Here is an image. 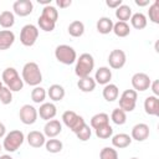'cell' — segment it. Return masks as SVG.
<instances>
[{
	"instance_id": "6da1fadb",
	"label": "cell",
	"mask_w": 159,
	"mask_h": 159,
	"mask_svg": "<svg viewBox=\"0 0 159 159\" xmlns=\"http://www.w3.org/2000/svg\"><path fill=\"white\" fill-rule=\"evenodd\" d=\"M21 78L24 83L36 87L42 82V73L36 62H26L21 71Z\"/></svg>"
},
{
	"instance_id": "7a4b0ae2",
	"label": "cell",
	"mask_w": 159,
	"mask_h": 159,
	"mask_svg": "<svg viewBox=\"0 0 159 159\" xmlns=\"http://www.w3.org/2000/svg\"><path fill=\"white\" fill-rule=\"evenodd\" d=\"M93 70H94V58L91 53L84 52L80 55V57H77L76 66H75V73L78 78L91 76V72Z\"/></svg>"
},
{
	"instance_id": "3957f363",
	"label": "cell",
	"mask_w": 159,
	"mask_h": 159,
	"mask_svg": "<svg viewBox=\"0 0 159 159\" xmlns=\"http://www.w3.org/2000/svg\"><path fill=\"white\" fill-rule=\"evenodd\" d=\"M1 78H2V83L5 84V87H7L11 92H19L24 87V81L20 77L17 70L14 67H6L2 71Z\"/></svg>"
},
{
	"instance_id": "277c9868",
	"label": "cell",
	"mask_w": 159,
	"mask_h": 159,
	"mask_svg": "<svg viewBox=\"0 0 159 159\" xmlns=\"http://www.w3.org/2000/svg\"><path fill=\"white\" fill-rule=\"evenodd\" d=\"M25 140V134L20 130V129H14L10 130L5 137H4V142H2V148L9 152V153H14L16 152L24 143Z\"/></svg>"
},
{
	"instance_id": "5b68a950",
	"label": "cell",
	"mask_w": 159,
	"mask_h": 159,
	"mask_svg": "<svg viewBox=\"0 0 159 159\" xmlns=\"http://www.w3.org/2000/svg\"><path fill=\"white\" fill-rule=\"evenodd\" d=\"M55 57L63 65H72L77 60V52L72 46L62 43L55 48Z\"/></svg>"
},
{
	"instance_id": "8992f818",
	"label": "cell",
	"mask_w": 159,
	"mask_h": 159,
	"mask_svg": "<svg viewBox=\"0 0 159 159\" xmlns=\"http://www.w3.org/2000/svg\"><path fill=\"white\" fill-rule=\"evenodd\" d=\"M39 37V29L37 26L32 25V24H27L25 26H22L21 31H20V42L26 46V47H31L35 45V42L37 41Z\"/></svg>"
},
{
	"instance_id": "52a82bcc",
	"label": "cell",
	"mask_w": 159,
	"mask_h": 159,
	"mask_svg": "<svg viewBox=\"0 0 159 159\" xmlns=\"http://www.w3.org/2000/svg\"><path fill=\"white\" fill-rule=\"evenodd\" d=\"M137 98H138V92L134 89H125L119 97V108L122 111L127 112H133L137 104Z\"/></svg>"
},
{
	"instance_id": "ba28073f",
	"label": "cell",
	"mask_w": 159,
	"mask_h": 159,
	"mask_svg": "<svg viewBox=\"0 0 159 159\" xmlns=\"http://www.w3.org/2000/svg\"><path fill=\"white\" fill-rule=\"evenodd\" d=\"M62 122L73 133H76L83 124H86L83 117L82 116H78L73 111H66V112H63V114H62Z\"/></svg>"
},
{
	"instance_id": "9c48e42d",
	"label": "cell",
	"mask_w": 159,
	"mask_h": 159,
	"mask_svg": "<svg viewBox=\"0 0 159 159\" xmlns=\"http://www.w3.org/2000/svg\"><path fill=\"white\" fill-rule=\"evenodd\" d=\"M132 87L135 92H144L147 89H149L150 87V83H152V80L150 77L144 73V72H137L132 76Z\"/></svg>"
},
{
	"instance_id": "30bf717a",
	"label": "cell",
	"mask_w": 159,
	"mask_h": 159,
	"mask_svg": "<svg viewBox=\"0 0 159 159\" xmlns=\"http://www.w3.org/2000/svg\"><path fill=\"white\" fill-rule=\"evenodd\" d=\"M37 117H39V113H37V109L34 106H31V104H24L20 108L19 118H20V120L24 124H26V125L34 124L37 120Z\"/></svg>"
},
{
	"instance_id": "8fae6325",
	"label": "cell",
	"mask_w": 159,
	"mask_h": 159,
	"mask_svg": "<svg viewBox=\"0 0 159 159\" xmlns=\"http://www.w3.org/2000/svg\"><path fill=\"white\" fill-rule=\"evenodd\" d=\"M127 62V56H125V52L123 50H119V48H116V50H112L108 55V63H109V67L113 68V70H120L122 67H124Z\"/></svg>"
},
{
	"instance_id": "7c38bea8",
	"label": "cell",
	"mask_w": 159,
	"mask_h": 159,
	"mask_svg": "<svg viewBox=\"0 0 159 159\" xmlns=\"http://www.w3.org/2000/svg\"><path fill=\"white\" fill-rule=\"evenodd\" d=\"M12 12L14 15H17L20 17H25L30 15L34 10V4L31 0H16L12 4Z\"/></svg>"
},
{
	"instance_id": "4fadbf2b",
	"label": "cell",
	"mask_w": 159,
	"mask_h": 159,
	"mask_svg": "<svg viewBox=\"0 0 159 159\" xmlns=\"http://www.w3.org/2000/svg\"><path fill=\"white\" fill-rule=\"evenodd\" d=\"M150 134L149 130V125L145 123H137L130 132V138L132 140H137V142H144L145 139H148Z\"/></svg>"
},
{
	"instance_id": "5bb4252c",
	"label": "cell",
	"mask_w": 159,
	"mask_h": 159,
	"mask_svg": "<svg viewBox=\"0 0 159 159\" xmlns=\"http://www.w3.org/2000/svg\"><path fill=\"white\" fill-rule=\"evenodd\" d=\"M37 113H39V116H40L41 119H43V120L47 122V120H51V119H53L56 117V114H57V107L52 102H43L40 106V108L37 109Z\"/></svg>"
},
{
	"instance_id": "9a60e30c",
	"label": "cell",
	"mask_w": 159,
	"mask_h": 159,
	"mask_svg": "<svg viewBox=\"0 0 159 159\" xmlns=\"http://www.w3.org/2000/svg\"><path fill=\"white\" fill-rule=\"evenodd\" d=\"M62 132V124L58 119H51L47 120L43 127V134L47 138H56Z\"/></svg>"
},
{
	"instance_id": "2e32d148",
	"label": "cell",
	"mask_w": 159,
	"mask_h": 159,
	"mask_svg": "<svg viewBox=\"0 0 159 159\" xmlns=\"http://www.w3.org/2000/svg\"><path fill=\"white\" fill-rule=\"evenodd\" d=\"M111 80H112V70L107 66H102L96 70V73H94V81L96 83H99V84H108L111 83Z\"/></svg>"
},
{
	"instance_id": "e0dca14e",
	"label": "cell",
	"mask_w": 159,
	"mask_h": 159,
	"mask_svg": "<svg viewBox=\"0 0 159 159\" xmlns=\"http://www.w3.org/2000/svg\"><path fill=\"white\" fill-rule=\"evenodd\" d=\"M26 140H27L30 147H32V148H41L46 143V137L40 130H31L27 134Z\"/></svg>"
},
{
	"instance_id": "ac0fdd59",
	"label": "cell",
	"mask_w": 159,
	"mask_h": 159,
	"mask_svg": "<svg viewBox=\"0 0 159 159\" xmlns=\"http://www.w3.org/2000/svg\"><path fill=\"white\" fill-rule=\"evenodd\" d=\"M15 42V34L11 30H0V51L9 50Z\"/></svg>"
},
{
	"instance_id": "d6986e66",
	"label": "cell",
	"mask_w": 159,
	"mask_h": 159,
	"mask_svg": "<svg viewBox=\"0 0 159 159\" xmlns=\"http://www.w3.org/2000/svg\"><path fill=\"white\" fill-rule=\"evenodd\" d=\"M144 111L149 116L159 114V98L155 96H148L144 99Z\"/></svg>"
},
{
	"instance_id": "ffe728a7",
	"label": "cell",
	"mask_w": 159,
	"mask_h": 159,
	"mask_svg": "<svg viewBox=\"0 0 159 159\" xmlns=\"http://www.w3.org/2000/svg\"><path fill=\"white\" fill-rule=\"evenodd\" d=\"M132 143V138L127 133H118L112 135V145L117 149H124L129 147Z\"/></svg>"
},
{
	"instance_id": "44dd1931",
	"label": "cell",
	"mask_w": 159,
	"mask_h": 159,
	"mask_svg": "<svg viewBox=\"0 0 159 159\" xmlns=\"http://www.w3.org/2000/svg\"><path fill=\"white\" fill-rule=\"evenodd\" d=\"M113 20L111 17H107V16H102L97 20L96 22V29L99 34L102 35H107L109 32H112L113 30Z\"/></svg>"
},
{
	"instance_id": "7402d4cb",
	"label": "cell",
	"mask_w": 159,
	"mask_h": 159,
	"mask_svg": "<svg viewBox=\"0 0 159 159\" xmlns=\"http://www.w3.org/2000/svg\"><path fill=\"white\" fill-rule=\"evenodd\" d=\"M102 94H103V98L107 102H114L119 97V88L114 83H108L103 87Z\"/></svg>"
},
{
	"instance_id": "603a6c76",
	"label": "cell",
	"mask_w": 159,
	"mask_h": 159,
	"mask_svg": "<svg viewBox=\"0 0 159 159\" xmlns=\"http://www.w3.org/2000/svg\"><path fill=\"white\" fill-rule=\"evenodd\" d=\"M65 94H66V91H65L63 86L57 84V83L51 84V86H50V88L47 89V96H48V97H50V99H51V101H53V102L62 101V99H63V97H65Z\"/></svg>"
},
{
	"instance_id": "cb8c5ba5",
	"label": "cell",
	"mask_w": 159,
	"mask_h": 159,
	"mask_svg": "<svg viewBox=\"0 0 159 159\" xmlns=\"http://www.w3.org/2000/svg\"><path fill=\"white\" fill-rule=\"evenodd\" d=\"M96 84H97V83H96L94 78H92L91 76L80 78L78 82H77V87H78V89L82 91V92H84V93H89V92L94 91Z\"/></svg>"
},
{
	"instance_id": "d4e9b609",
	"label": "cell",
	"mask_w": 159,
	"mask_h": 159,
	"mask_svg": "<svg viewBox=\"0 0 159 159\" xmlns=\"http://www.w3.org/2000/svg\"><path fill=\"white\" fill-rule=\"evenodd\" d=\"M89 124H91V128H93V129H97L99 127L109 124V116L107 113H103V112L102 113H97L91 118Z\"/></svg>"
},
{
	"instance_id": "484cf974",
	"label": "cell",
	"mask_w": 159,
	"mask_h": 159,
	"mask_svg": "<svg viewBox=\"0 0 159 159\" xmlns=\"http://www.w3.org/2000/svg\"><path fill=\"white\" fill-rule=\"evenodd\" d=\"M130 24L135 30H143L147 26L148 20L144 14L135 12V14H132V16H130Z\"/></svg>"
},
{
	"instance_id": "4316f807",
	"label": "cell",
	"mask_w": 159,
	"mask_h": 159,
	"mask_svg": "<svg viewBox=\"0 0 159 159\" xmlns=\"http://www.w3.org/2000/svg\"><path fill=\"white\" fill-rule=\"evenodd\" d=\"M67 31L72 37H81L84 34V24L80 20H75L68 25Z\"/></svg>"
},
{
	"instance_id": "83f0119b",
	"label": "cell",
	"mask_w": 159,
	"mask_h": 159,
	"mask_svg": "<svg viewBox=\"0 0 159 159\" xmlns=\"http://www.w3.org/2000/svg\"><path fill=\"white\" fill-rule=\"evenodd\" d=\"M15 24V15L12 11H9V10H5L0 14V26L4 27L5 30L12 27Z\"/></svg>"
},
{
	"instance_id": "f1b7e54d",
	"label": "cell",
	"mask_w": 159,
	"mask_h": 159,
	"mask_svg": "<svg viewBox=\"0 0 159 159\" xmlns=\"http://www.w3.org/2000/svg\"><path fill=\"white\" fill-rule=\"evenodd\" d=\"M112 32H114V35L118 36V37H127L130 34V27H129L128 22L117 21L116 24H113Z\"/></svg>"
},
{
	"instance_id": "f546056e",
	"label": "cell",
	"mask_w": 159,
	"mask_h": 159,
	"mask_svg": "<svg viewBox=\"0 0 159 159\" xmlns=\"http://www.w3.org/2000/svg\"><path fill=\"white\" fill-rule=\"evenodd\" d=\"M130 16H132V9H130V6H128L125 4H122L119 7L116 9V17L118 19V21L127 22L128 20H130Z\"/></svg>"
},
{
	"instance_id": "4dcf8cb0",
	"label": "cell",
	"mask_w": 159,
	"mask_h": 159,
	"mask_svg": "<svg viewBox=\"0 0 159 159\" xmlns=\"http://www.w3.org/2000/svg\"><path fill=\"white\" fill-rule=\"evenodd\" d=\"M46 96H47V92L43 87L41 86H36L34 87V89L31 91V99L34 103H37V104H42L46 99Z\"/></svg>"
},
{
	"instance_id": "1f68e13d",
	"label": "cell",
	"mask_w": 159,
	"mask_h": 159,
	"mask_svg": "<svg viewBox=\"0 0 159 159\" xmlns=\"http://www.w3.org/2000/svg\"><path fill=\"white\" fill-rule=\"evenodd\" d=\"M45 148L48 153H52V154H56V153H60L63 148V143L60 140V139H56V138H50L46 140L45 143Z\"/></svg>"
},
{
	"instance_id": "d6a6232c",
	"label": "cell",
	"mask_w": 159,
	"mask_h": 159,
	"mask_svg": "<svg viewBox=\"0 0 159 159\" xmlns=\"http://www.w3.org/2000/svg\"><path fill=\"white\" fill-rule=\"evenodd\" d=\"M111 119L114 124L117 125H123L125 122H127V113L124 111H122L119 107L118 108H114L112 111V114H111Z\"/></svg>"
},
{
	"instance_id": "836d02e7",
	"label": "cell",
	"mask_w": 159,
	"mask_h": 159,
	"mask_svg": "<svg viewBox=\"0 0 159 159\" xmlns=\"http://www.w3.org/2000/svg\"><path fill=\"white\" fill-rule=\"evenodd\" d=\"M41 16H43V17H46V19H48V20H51V21H53L56 24V21L58 20V10L52 5L43 6Z\"/></svg>"
},
{
	"instance_id": "e575fe53",
	"label": "cell",
	"mask_w": 159,
	"mask_h": 159,
	"mask_svg": "<svg viewBox=\"0 0 159 159\" xmlns=\"http://www.w3.org/2000/svg\"><path fill=\"white\" fill-rule=\"evenodd\" d=\"M148 16L153 24H159V0H154V2L149 5Z\"/></svg>"
},
{
	"instance_id": "d590c367",
	"label": "cell",
	"mask_w": 159,
	"mask_h": 159,
	"mask_svg": "<svg viewBox=\"0 0 159 159\" xmlns=\"http://www.w3.org/2000/svg\"><path fill=\"white\" fill-rule=\"evenodd\" d=\"M37 25H39V27H40L42 31H45V32H51V31H53V30H55V26H56V24H55L53 21H51V20H48V19L41 16V15H40L39 19H37Z\"/></svg>"
},
{
	"instance_id": "8d00e7d4",
	"label": "cell",
	"mask_w": 159,
	"mask_h": 159,
	"mask_svg": "<svg viewBox=\"0 0 159 159\" xmlns=\"http://www.w3.org/2000/svg\"><path fill=\"white\" fill-rule=\"evenodd\" d=\"M94 132H96L97 138H99V139H109L113 135V128L109 124H106L103 127H99V128L94 129Z\"/></svg>"
},
{
	"instance_id": "74e56055",
	"label": "cell",
	"mask_w": 159,
	"mask_h": 159,
	"mask_svg": "<svg viewBox=\"0 0 159 159\" xmlns=\"http://www.w3.org/2000/svg\"><path fill=\"white\" fill-rule=\"evenodd\" d=\"M75 134H76V137H77L81 142H87V140H89L91 137H92V129H91L89 125L83 124Z\"/></svg>"
},
{
	"instance_id": "f35d334b",
	"label": "cell",
	"mask_w": 159,
	"mask_h": 159,
	"mask_svg": "<svg viewBox=\"0 0 159 159\" xmlns=\"http://www.w3.org/2000/svg\"><path fill=\"white\" fill-rule=\"evenodd\" d=\"M99 159H118V152L112 147H104L99 152Z\"/></svg>"
},
{
	"instance_id": "ab89813d",
	"label": "cell",
	"mask_w": 159,
	"mask_h": 159,
	"mask_svg": "<svg viewBox=\"0 0 159 159\" xmlns=\"http://www.w3.org/2000/svg\"><path fill=\"white\" fill-rule=\"evenodd\" d=\"M0 102L2 104H10L12 102V92L7 88V87H2L1 91H0Z\"/></svg>"
},
{
	"instance_id": "60d3db41",
	"label": "cell",
	"mask_w": 159,
	"mask_h": 159,
	"mask_svg": "<svg viewBox=\"0 0 159 159\" xmlns=\"http://www.w3.org/2000/svg\"><path fill=\"white\" fill-rule=\"evenodd\" d=\"M123 4L122 0H106V5L111 9H117Z\"/></svg>"
},
{
	"instance_id": "b9f144b4",
	"label": "cell",
	"mask_w": 159,
	"mask_h": 159,
	"mask_svg": "<svg viewBox=\"0 0 159 159\" xmlns=\"http://www.w3.org/2000/svg\"><path fill=\"white\" fill-rule=\"evenodd\" d=\"M152 91H153V96H155V97H158L159 96V81L158 80H155V81H153L152 83H150V87H149Z\"/></svg>"
},
{
	"instance_id": "7bdbcfd3",
	"label": "cell",
	"mask_w": 159,
	"mask_h": 159,
	"mask_svg": "<svg viewBox=\"0 0 159 159\" xmlns=\"http://www.w3.org/2000/svg\"><path fill=\"white\" fill-rule=\"evenodd\" d=\"M71 4H72V0H56V5L60 9H66L71 6Z\"/></svg>"
},
{
	"instance_id": "ee69618b",
	"label": "cell",
	"mask_w": 159,
	"mask_h": 159,
	"mask_svg": "<svg viewBox=\"0 0 159 159\" xmlns=\"http://www.w3.org/2000/svg\"><path fill=\"white\" fill-rule=\"evenodd\" d=\"M134 2H135V5H138V6H147V5H150V1H149V0H135Z\"/></svg>"
},
{
	"instance_id": "f6af8a7d",
	"label": "cell",
	"mask_w": 159,
	"mask_h": 159,
	"mask_svg": "<svg viewBox=\"0 0 159 159\" xmlns=\"http://www.w3.org/2000/svg\"><path fill=\"white\" fill-rule=\"evenodd\" d=\"M6 135V127L4 123L0 122V138H4Z\"/></svg>"
},
{
	"instance_id": "bcb514c9",
	"label": "cell",
	"mask_w": 159,
	"mask_h": 159,
	"mask_svg": "<svg viewBox=\"0 0 159 159\" xmlns=\"http://www.w3.org/2000/svg\"><path fill=\"white\" fill-rule=\"evenodd\" d=\"M37 1H39V4H42V5H45V6L51 5V0H37Z\"/></svg>"
},
{
	"instance_id": "7dc6e473",
	"label": "cell",
	"mask_w": 159,
	"mask_h": 159,
	"mask_svg": "<svg viewBox=\"0 0 159 159\" xmlns=\"http://www.w3.org/2000/svg\"><path fill=\"white\" fill-rule=\"evenodd\" d=\"M0 159H12V157L9 154H4V155H0Z\"/></svg>"
},
{
	"instance_id": "c3c4849f",
	"label": "cell",
	"mask_w": 159,
	"mask_h": 159,
	"mask_svg": "<svg viewBox=\"0 0 159 159\" xmlns=\"http://www.w3.org/2000/svg\"><path fill=\"white\" fill-rule=\"evenodd\" d=\"M2 87H4V83H2V81H0V91H1Z\"/></svg>"
},
{
	"instance_id": "681fc988",
	"label": "cell",
	"mask_w": 159,
	"mask_h": 159,
	"mask_svg": "<svg viewBox=\"0 0 159 159\" xmlns=\"http://www.w3.org/2000/svg\"><path fill=\"white\" fill-rule=\"evenodd\" d=\"M1 150H2V144H0V153H1Z\"/></svg>"
},
{
	"instance_id": "f907efd6",
	"label": "cell",
	"mask_w": 159,
	"mask_h": 159,
	"mask_svg": "<svg viewBox=\"0 0 159 159\" xmlns=\"http://www.w3.org/2000/svg\"><path fill=\"white\" fill-rule=\"evenodd\" d=\"M129 159H139V158H135V157H133V158H129Z\"/></svg>"
}]
</instances>
